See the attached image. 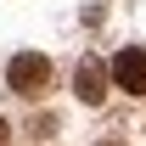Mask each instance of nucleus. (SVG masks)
Listing matches in <instances>:
<instances>
[{
  "instance_id": "nucleus-1",
  "label": "nucleus",
  "mask_w": 146,
  "mask_h": 146,
  "mask_svg": "<svg viewBox=\"0 0 146 146\" xmlns=\"http://www.w3.org/2000/svg\"><path fill=\"white\" fill-rule=\"evenodd\" d=\"M6 84H11L17 96H28V101H34V96L51 84V62H45L39 51H17L11 62H6Z\"/></svg>"
},
{
  "instance_id": "nucleus-2",
  "label": "nucleus",
  "mask_w": 146,
  "mask_h": 146,
  "mask_svg": "<svg viewBox=\"0 0 146 146\" xmlns=\"http://www.w3.org/2000/svg\"><path fill=\"white\" fill-rule=\"evenodd\" d=\"M107 73H112V84H118V90L146 96V51H141V45H124V51L107 62Z\"/></svg>"
},
{
  "instance_id": "nucleus-3",
  "label": "nucleus",
  "mask_w": 146,
  "mask_h": 146,
  "mask_svg": "<svg viewBox=\"0 0 146 146\" xmlns=\"http://www.w3.org/2000/svg\"><path fill=\"white\" fill-rule=\"evenodd\" d=\"M107 79H112V73L101 68L96 56H84V62L73 68V96H79L84 107H101V101H107Z\"/></svg>"
},
{
  "instance_id": "nucleus-4",
  "label": "nucleus",
  "mask_w": 146,
  "mask_h": 146,
  "mask_svg": "<svg viewBox=\"0 0 146 146\" xmlns=\"http://www.w3.org/2000/svg\"><path fill=\"white\" fill-rule=\"evenodd\" d=\"M0 146H6V118H0Z\"/></svg>"
},
{
  "instance_id": "nucleus-5",
  "label": "nucleus",
  "mask_w": 146,
  "mask_h": 146,
  "mask_svg": "<svg viewBox=\"0 0 146 146\" xmlns=\"http://www.w3.org/2000/svg\"><path fill=\"white\" fill-rule=\"evenodd\" d=\"M107 146H112V141H107Z\"/></svg>"
}]
</instances>
